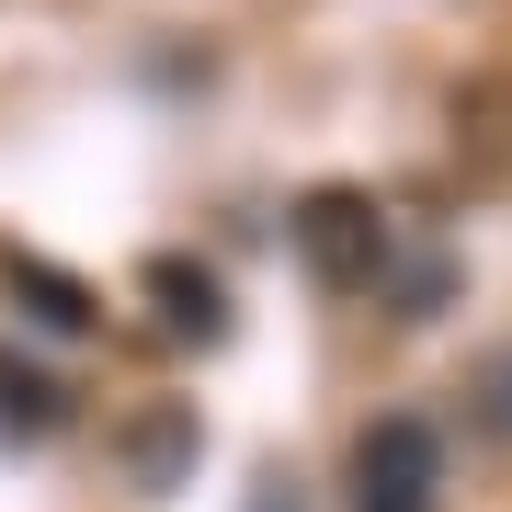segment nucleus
Instances as JSON below:
<instances>
[{
    "label": "nucleus",
    "mask_w": 512,
    "mask_h": 512,
    "mask_svg": "<svg viewBox=\"0 0 512 512\" xmlns=\"http://www.w3.org/2000/svg\"><path fill=\"white\" fill-rule=\"evenodd\" d=\"M137 285H148V308H160V330H171V342H228V285L205 274V262L160 251Z\"/></svg>",
    "instance_id": "obj_3"
},
{
    "label": "nucleus",
    "mask_w": 512,
    "mask_h": 512,
    "mask_svg": "<svg viewBox=\"0 0 512 512\" xmlns=\"http://www.w3.org/2000/svg\"><path fill=\"white\" fill-rule=\"evenodd\" d=\"M478 410H490V433H512V353H490V376H478Z\"/></svg>",
    "instance_id": "obj_7"
},
{
    "label": "nucleus",
    "mask_w": 512,
    "mask_h": 512,
    "mask_svg": "<svg viewBox=\"0 0 512 512\" xmlns=\"http://www.w3.org/2000/svg\"><path fill=\"white\" fill-rule=\"evenodd\" d=\"M126 456H137V490H171V478L194 467V410H183V399H160V410L137 421V444H126Z\"/></svg>",
    "instance_id": "obj_6"
},
{
    "label": "nucleus",
    "mask_w": 512,
    "mask_h": 512,
    "mask_svg": "<svg viewBox=\"0 0 512 512\" xmlns=\"http://www.w3.org/2000/svg\"><path fill=\"white\" fill-rule=\"evenodd\" d=\"M296 262L330 285V296H353V285H387V217H376V194H353V183H319V194H296Z\"/></svg>",
    "instance_id": "obj_1"
},
{
    "label": "nucleus",
    "mask_w": 512,
    "mask_h": 512,
    "mask_svg": "<svg viewBox=\"0 0 512 512\" xmlns=\"http://www.w3.org/2000/svg\"><path fill=\"white\" fill-rule=\"evenodd\" d=\"M0 433H12V444L69 433V387H57L46 365H23V353H0Z\"/></svg>",
    "instance_id": "obj_5"
},
{
    "label": "nucleus",
    "mask_w": 512,
    "mask_h": 512,
    "mask_svg": "<svg viewBox=\"0 0 512 512\" xmlns=\"http://www.w3.org/2000/svg\"><path fill=\"white\" fill-rule=\"evenodd\" d=\"M251 512H308V501H296L285 478H262V501H251Z\"/></svg>",
    "instance_id": "obj_8"
},
{
    "label": "nucleus",
    "mask_w": 512,
    "mask_h": 512,
    "mask_svg": "<svg viewBox=\"0 0 512 512\" xmlns=\"http://www.w3.org/2000/svg\"><path fill=\"white\" fill-rule=\"evenodd\" d=\"M0 285H12V296H23V319H35V330H57V342H80V330L103 319L80 274H57L46 251H12V239H0Z\"/></svg>",
    "instance_id": "obj_4"
},
{
    "label": "nucleus",
    "mask_w": 512,
    "mask_h": 512,
    "mask_svg": "<svg viewBox=\"0 0 512 512\" xmlns=\"http://www.w3.org/2000/svg\"><path fill=\"white\" fill-rule=\"evenodd\" d=\"M353 478H365V512H433V490H444V433L433 421H376L365 433V456H353Z\"/></svg>",
    "instance_id": "obj_2"
}]
</instances>
